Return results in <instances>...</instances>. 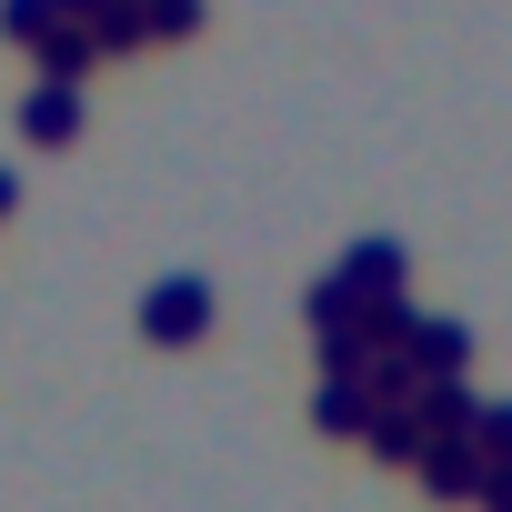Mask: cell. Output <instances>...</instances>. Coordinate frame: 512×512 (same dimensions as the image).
I'll return each mask as SVG.
<instances>
[{"instance_id": "6da1fadb", "label": "cell", "mask_w": 512, "mask_h": 512, "mask_svg": "<svg viewBox=\"0 0 512 512\" xmlns=\"http://www.w3.org/2000/svg\"><path fill=\"white\" fill-rule=\"evenodd\" d=\"M482 472H492L482 432H432V452H422V492L432 502H482Z\"/></svg>"}, {"instance_id": "7a4b0ae2", "label": "cell", "mask_w": 512, "mask_h": 512, "mask_svg": "<svg viewBox=\"0 0 512 512\" xmlns=\"http://www.w3.org/2000/svg\"><path fill=\"white\" fill-rule=\"evenodd\" d=\"M362 432H372V452H382V462H422V452H432V422H422V412H402V402H382Z\"/></svg>"}, {"instance_id": "3957f363", "label": "cell", "mask_w": 512, "mask_h": 512, "mask_svg": "<svg viewBox=\"0 0 512 512\" xmlns=\"http://www.w3.org/2000/svg\"><path fill=\"white\" fill-rule=\"evenodd\" d=\"M352 282H362V302H392V292H402V251H392V241H362V251H352Z\"/></svg>"}, {"instance_id": "277c9868", "label": "cell", "mask_w": 512, "mask_h": 512, "mask_svg": "<svg viewBox=\"0 0 512 512\" xmlns=\"http://www.w3.org/2000/svg\"><path fill=\"white\" fill-rule=\"evenodd\" d=\"M422 422H432V432H472V422H482V402H472L462 382H432V392H422Z\"/></svg>"}, {"instance_id": "5b68a950", "label": "cell", "mask_w": 512, "mask_h": 512, "mask_svg": "<svg viewBox=\"0 0 512 512\" xmlns=\"http://www.w3.org/2000/svg\"><path fill=\"white\" fill-rule=\"evenodd\" d=\"M151 332H161V342H191V332H201V292H191V282H171V292H161V312H151Z\"/></svg>"}, {"instance_id": "8992f818", "label": "cell", "mask_w": 512, "mask_h": 512, "mask_svg": "<svg viewBox=\"0 0 512 512\" xmlns=\"http://www.w3.org/2000/svg\"><path fill=\"white\" fill-rule=\"evenodd\" d=\"M462 352H472V332H452V322H422V332H412V362H422V372H452Z\"/></svg>"}, {"instance_id": "52a82bcc", "label": "cell", "mask_w": 512, "mask_h": 512, "mask_svg": "<svg viewBox=\"0 0 512 512\" xmlns=\"http://www.w3.org/2000/svg\"><path fill=\"white\" fill-rule=\"evenodd\" d=\"M312 412H322V422H332V432H352V422H372V402H362V382H352V372H332V382H322V402H312Z\"/></svg>"}, {"instance_id": "ba28073f", "label": "cell", "mask_w": 512, "mask_h": 512, "mask_svg": "<svg viewBox=\"0 0 512 512\" xmlns=\"http://www.w3.org/2000/svg\"><path fill=\"white\" fill-rule=\"evenodd\" d=\"M472 432H482V452H492V462H512V402H492Z\"/></svg>"}, {"instance_id": "9c48e42d", "label": "cell", "mask_w": 512, "mask_h": 512, "mask_svg": "<svg viewBox=\"0 0 512 512\" xmlns=\"http://www.w3.org/2000/svg\"><path fill=\"white\" fill-rule=\"evenodd\" d=\"M482 512H512V462H492V472H482Z\"/></svg>"}]
</instances>
